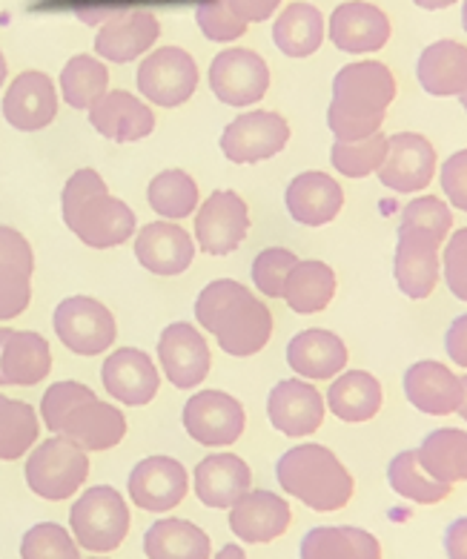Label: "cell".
<instances>
[{
  "label": "cell",
  "mask_w": 467,
  "mask_h": 559,
  "mask_svg": "<svg viewBox=\"0 0 467 559\" xmlns=\"http://www.w3.org/2000/svg\"><path fill=\"white\" fill-rule=\"evenodd\" d=\"M324 396L307 379H284L267 396L270 425L290 439L313 437L324 425Z\"/></svg>",
  "instance_id": "obj_13"
},
{
  "label": "cell",
  "mask_w": 467,
  "mask_h": 559,
  "mask_svg": "<svg viewBox=\"0 0 467 559\" xmlns=\"http://www.w3.org/2000/svg\"><path fill=\"white\" fill-rule=\"evenodd\" d=\"M416 78L433 98H459L467 90V47L451 38L430 44L419 55Z\"/></svg>",
  "instance_id": "obj_30"
},
{
  "label": "cell",
  "mask_w": 467,
  "mask_h": 559,
  "mask_svg": "<svg viewBox=\"0 0 467 559\" xmlns=\"http://www.w3.org/2000/svg\"><path fill=\"white\" fill-rule=\"evenodd\" d=\"M442 282L459 301H467V227H459L442 245Z\"/></svg>",
  "instance_id": "obj_48"
},
{
  "label": "cell",
  "mask_w": 467,
  "mask_h": 559,
  "mask_svg": "<svg viewBox=\"0 0 467 559\" xmlns=\"http://www.w3.org/2000/svg\"><path fill=\"white\" fill-rule=\"evenodd\" d=\"M195 245L184 227L169 222L146 224L135 236V259L155 276H178L192 264Z\"/></svg>",
  "instance_id": "obj_28"
},
{
  "label": "cell",
  "mask_w": 467,
  "mask_h": 559,
  "mask_svg": "<svg viewBox=\"0 0 467 559\" xmlns=\"http://www.w3.org/2000/svg\"><path fill=\"white\" fill-rule=\"evenodd\" d=\"M32 276L26 273H0V322L15 319L29 307Z\"/></svg>",
  "instance_id": "obj_51"
},
{
  "label": "cell",
  "mask_w": 467,
  "mask_h": 559,
  "mask_svg": "<svg viewBox=\"0 0 467 559\" xmlns=\"http://www.w3.org/2000/svg\"><path fill=\"white\" fill-rule=\"evenodd\" d=\"M456 414H459L462 419L467 421V373L462 376V405H459V411H456Z\"/></svg>",
  "instance_id": "obj_57"
},
{
  "label": "cell",
  "mask_w": 467,
  "mask_h": 559,
  "mask_svg": "<svg viewBox=\"0 0 467 559\" xmlns=\"http://www.w3.org/2000/svg\"><path fill=\"white\" fill-rule=\"evenodd\" d=\"M9 336H12V330L0 328V361H3V347H7ZM0 384H7V382H3V368H0Z\"/></svg>",
  "instance_id": "obj_58"
},
{
  "label": "cell",
  "mask_w": 467,
  "mask_h": 559,
  "mask_svg": "<svg viewBox=\"0 0 467 559\" xmlns=\"http://www.w3.org/2000/svg\"><path fill=\"white\" fill-rule=\"evenodd\" d=\"M199 86V67L192 55L178 47H164L146 55L139 70V90L158 107H181Z\"/></svg>",
  "instance_id": "obj_10"
},
{
  "label": "cell",
  "mask_w": 467,
  "mask_h": 559,
  "mask_svg": "<svg viewBox=\"0 0 467 559\" xmlns=\"http://www.w3.org/2000/svg\"><path fill=\"white\" fill-rule=\"evenodd\" d=\"M89 559H104V557H89Z\"/></svg>",
  "instance_id": "obj_62"
},
{
  "label": "cell",
  "mask_w": 467,
  "mask_h": 559,
  "mask_svg": "<svg viewBox=\"0 0 467 559\" xmlns=\"http://www.w3.org/2000/svg\"><path fill=\"white\" fill-rule=\"evenodd\" d=\"M347 361L350 353L345 338L336 336L333 330H301L287 345V365L307 382L336 379L338 373H345Z\"/></svg>",
  "instance_id": "obj_24"
},
{
  "label": "cell",
  "mask_w": 467,
  "mask_h": 559,
  "mask_svg": "<svg viewBox=\"0 0 467 559\" xmlns=\"http://www.w3.org/2000/svg\"><path fill=\"white\" fill-rule=\"evenodd\" d=\"M40 421L26 402L0 396V460H21L38 442Z\"/></svg>",
  "instance_id": "obj_41"
},
{
  "label": "cell",
  "mask_w": 467,
  "mask_h": 559,
  "mask_svg": "<svg viewBox=\"0 0 467 559\" xmlns=\"http://www.w3.org/2000/svg\"><path fill=\"white\" fill-rule=\"evenodd\" d=\"M209 86L215 98L230 107L259 104L270 90V67L253 49H227L215 55L209 67Z\"/></svg>",
  "instance_id": "obj_11"
},
{
  "label": "cell",
  "mask_w": 467,
  "mask_h": 559,
  "mask_svg": "<svg viewBox=\"0 0 467 559\" xmlns=\"http://www.w3.org/2000/svg\"><path fill=\"white\" fill-rule=\"evenodd\" d=\"M149 207L164 218H187L199 207V187L184 169H164L149 181L146 190Z\"/></svg>",
  "instance_id": "obj_40"
},
{
  "label": "cell",
  "mask_w": 467,
  "mask_h": 559,
  "mask_svg": "<svg viewBox=\"0 0 467 559\" xmlns=\"http://www.w3.org/2000/svg\"><path fill=\"white\" fill-rule=\"evenodd\" d=\"M387 483L393 493H398L414 506H439L453 493V485L439 483L436 476H430L421 465L416 448L410 451H398L387 465Z\"/></svg>",
  "instance_id": "obj_38"
},
{
  "label": "cell",
  "mask_w": 467,
  "mask_h": 559,
  "mask_svg": "<svg viewBox=\"0 0 467 559\" xmlns=\"http://www.w3.org/2000/svg\"><path fill=\"white\" fill-rule=\"evenodd\" d=\"M61 93L72 109H89L109 93V70L93 55H75L61 72Z\"/></svg>",
  "instance_id": "obj_39"
},
{
  "label": "cell",
  "mask_w": 467,
  "mask_h": 559,
  "mask_svg": "<svg viewBox=\"0 0 467 559\" xmlns=\"http://www.w3.org/2000/svg\"><path fill=\"white\" fill-rule=\"evenodd\" d=\"M63 222L86 247L109 250L135 236V213L121 199L109 195L95 169H77L61 195Z\"/></svg>",
  "instance_id": "obj_3"
},
{
  "label": "cell",
  "mask_w": 467,
  "mask_h": 559,
  "mask_svg": "<svg viewBox=\"0 0 467 559\" xmlns=\"http://www.w3.org/2000/svg\"><path fill=\"white\" fill-rule=\"evenodd\" d=\"M301 559H382V543L356 525H319L301 539Z\"/></svg>",
  "instance_id": "obj_32"
},
{
  "label": "cell",
  "mask_w": 467,
  "mask_h": 559,
  "mask_svg": "<svg viewBox=\"0 0 467 559\" xmlns=\"http://www.w3.org/2000/svg\"><path fill=\"white\" fill-rule=\"evenodd\" d=\"M421 465L439 483L459 485L467 483V430L436 428L421 439L416 448Z\"/></svg>",
  "instance_id": "obj_37"
},
{
  "label": "cell",
  "mask_w": 467,
  "mask_h": 559,
  "mask_svg": "<svg viewBox=\"0 0 467 559\" xmlns=\"http://www.w3.org/2000/svg\"><path fill=\"white\" fill-rule=\"evenodd\" d=\"M89 123L104 139L116 141V144H132L155 130V116L153 109L135 95L112 90L89 107Z\"/></svg>",
  "instance_id": "obj_27"
},
{
  "label": "cell",
  "mask_w": 467,
  "mask_h": 559,
  "mask_svg": "<svg viewBox=\"0 0 467 559\" xmlns=\"http://www.w3.org/2000/svg\"><path fill=\"white\" fill-rule=\"evenodd\" d=\"M327 35L322 9L313 3H292L278 15L273 26V40L287 58H310L319 52Z\"/></svg>",
  "instance_id": "obj_34"
},
{
  "label": "cell",
  "mask_w": 467,
  "mask_h": 559,
  "mask_svg": "<svg viewBox=\"0 0 467 559\" xmlns=\"http://www.w3.org/2000/svg\"><path fill=\"white\" fill-rule=\"evenodd\" d=\"M70 525L81 548L93 554H109L130 534V511L116 488L98 485L86 490L72 506Z\"/></svg>",
  "instance_id": "obj_5"
},
{
  "label": "cell",
  "mask_w": 467,
  "mask_h": 559,
  "mask_svg": "<svg viewBox=\"0 0 467 559\" xmlns=\"http://www.w3.org/2000/svg\"><path fill=\"white\" fill-rule=\"evenodd\" d=\"M195 319L215 333L218 345L230 356H255L273 336V313L261 299L232 278H218L201 290L195 301Z\"/></svg>",
  "instance_id": "obj_2"
},
{
  "label": "cell",
  "mask_w": 467,
  "mask_h": 559,
  "mask_svg": "<svg viewBox=\"0 0 467 559\" xmlns=\"http://www.w3.org/2000/svg\"><path fill=\"white\" fill-rule=\"evenodd\" d=\"M327 35L342 52L368 55L379 52L391 40L393 26L391 17L379 7L364 3V0H350V3L336 7V12L330 15Z\"/></svg>",
  "instance_id": "obj_17"
},
{
  "label": "cell",
  "mask_w": 467,
  "mask_h": 559,
  "mask_svg": "<svg viewBox=\"0 0 467 559\" xmlns=\"http://www.w3.org/2000/svg\"><path fill=\"white\" fill-rule=\"evenodd\" d=\"M284 201H287V213L292 215V222L304 224V227H324V224L336 222L345 207V190L327 173L310 169L287 185Z\"/></svg>",
  "instance_id": "obj_23"
},
{
  "label": "cell",
  "mask_w": 467,
  "mask_h": 559,
  "mask_svg": "<svg viewBox=\"0 0 467 559\" xmlns=\"http://www.w3.org/2000/svg\"><path fill=\"white\" fill-rule=\"evenodd\" d=\"M21 559H81V551L67 528L55 522H40L24 534Z\"/></svg>",
  "instance_id": "obj_44"
},
{
  "label": "cell",
  "mask_w": 467,
  "mask_h": 559,
  "mask_svg": "<svg viewBox=\"0 0 467 559\" xmlns=\"http://www.w3.org/2000/svg\"><path fill=\"white\" fill-rule=\"evenodd\" d=\"M195 21L201 32L218 44H230L247 32V21L232 9L230 0H204L195 12Z\"/></svg>",
  "instance_id": "obj_46"
},
{
  "label": "cell",
  "mask_w": 467,
  "mask_h": 559,
  "mask_svg": "<svg viewBox=\"0 0 467 559\" xmlns=\"http://www.w3.org/2000/svg\"><path fill=\"white\" fill-rule=\"evenodd\" d=\"M459 100H462V109H465V112H467V90L459 95Z\"/></svg>",
  "instance_id": "obj_61"
},
{
  "label": "cell",
  "mask_w": 467,
  "mask_h": 559,
  "mask_svg": "<svg viewBox=\"0 0 467 559\" xmlns=\"http://www.w3.org/2000/svg\"><path fill=\"white\" fill-rule=\"evenodd\" d=\"M442 545L444 557L447 559H467V516H456V520L444 528Z\"/></svg>",
  "instance_id": "obj_53"
},
{
  "label": "cell",
  "mask_w": 467,
  "mask_h": 559,
  "mask_svg": "<svg viewBox=\"0 0 467 559\" xmlns=\"http://www.w3.org/2000/svg\"><path fill=\"white\" fill-rule=\"evenodd\" d=\"M3 382L7 384H21V388H29V384L44 382L52 368V350H49L47 338L32 333V330H12V336L7 338V347H3Z\"/></svg>",
  "instance_id": "obj_35"
},
{
  "label": "cell",
  "mask_w": 467,
  "mask_h": 559,
  "mask_svg": "<svg viewBox=\"0 0 467 559\" xmlns=\"http://www.w3.org/2000/svg\"><path fill=\"white\" fill-rule=\"evenodd\" d=\"M127 433V419L116 405L89 399L84 405H77L67 419H63L58 437L70 439L81 451H109Z\"/></svg>",
  "instance_id": "obj_29"
},
{
  "label": "cell",
  "mask_w": 467,
  "mask_h": 559,
  "mask_svg": "<svg viewBox=\"0 0 467 559\" xmlns=\"http://www.w3.org/2000/svg\"><path fill=\"white\" fill-rule=\"evenodd\" d=\"M86 476H89V456L63 437L40 442L26 462V485L32 493L49 502L70 499L77 488H84Z\"/></svg>",
  "instance_id": "obj_6"
},
{
  "label": "cell",
  "mask_w": 467,
  "mask_h": 559,
  "mask_svg": "<svg viewBox=\"0 0 467 559\" xmlns=\"http://www.w3.org/2000/svg\"><path fill=\"white\" fill-rule=\"evenodd\" d=\"M439 153L421 132H396L387 139V155L379 167V181L398 195H414L433 185Z\"/></svg>",
  "instance_id": "obj_7"
},
{
  "label": "cell",
  "mask_w": 467,
  "mask_h": 559,
  "mask_svg": "<svg viewBox=\"0 0 467 559\" xmlns=\"http://www.w3.org/2000/svg\"><path fill=\"white\" fill-rule=\"evenodd\" d=\"M462 26H465L467 32V0H465V7H462Z\"/></svg>",
  "instance_id": "obj_60"
},
{
  "label": "cell",
  "mask_w": 467,
  "mask_h": 559,
  "mask_svg": "<svg viewBox=\"0 0 467 559\" xmlns=\"http://www.w3.org/2000/svg\"><path fill=\"white\" fill-rule=\"evenodd\" d=\"M393 278L407 299L421 301L433 296L436 284L442 282V241L421 230L398 227Z\"/></svg>",
  "instance_id": "obj_9"
},
{
  "label": "cell",
  "mask_w": 467,
  "mask_h": 559,
  "mask_svg": "<svg viewBox=\"0 0 467 559\" xmlns=\"http://www.w3.org/2000/svg\"><path fill=\"white\" fill-rule=\"evenodd\" d=\"M253 490V471L236 453H213L195 465V497L207 508L230 511Z\"/></svg>",
  "instance_id": "obj_26"
},
{
  "label": "cell",
  "mask_w": 467,
  "mask_h": 559,
  "mask_svg": "<svg viewBox=\"0 0 467 559\" xmlns=\"http://www.w3.org/2000/svg\"><path fill=\"white\" fill-rule=\"evenodd\" d=\"M35 259L24 236L12 227H0V273H26L32 276Z\"/></svg>",
  "instance_id": "obj_50"
},
{
  "label": "cell",
  "mask_w": 467,
  "mask_h": 559,
  "mask_svg": "<svg viewBox=\"0 0 467 559\" xmlns=\"http://www.w3.org/2000/svg\"><path fill=\"white\" fill-rule=\"evenodd\" d=\"M444 350L456 368L467 370V313L456 316L451 322V328L444 333Z\"/></svg>",
  "instance_id": "obj_52"
},
{
  "label": "cell",
  "mask_w": 467,
  "mask_h": 559,
  "mask_svg": "<svg viewBox=\"0 0 467 559\" xmlns=\"http://www.w3.org/2000/svg\"><path fill=\"white\" fill-rule=\"evenodd\" d=\"M127 488H130V499L135 502V508L161 513L184 502L190 479H187L184 465L172 456H149L132 467Z\"/></svg>",
  "instance_id": "obj_16"
},
{
  "label": "cell",
  "mask_w": 467,
  "mask_h": 559,
  "mask_svg": "<svg viewBox=\"0 0 467 559\" xmlns=\"http://www.w3.org/2000/svg\"><path fill=\"white\" fill-rule=\"evenodd\" d=\"M184 428L195 442L207 448L232 444L244 433V407L230 393L201 391L187 402Z\"/></svg>",
  "instance_id": "obj_15"
},
{
  "label": "cell",
  "mask_w": 467,
  "mask_h": 559,
  "mask_svg": "<svg viewBox=\"0 0 467 559\" xmlns=\"http://www.w3.org/2000/svg\"><path fill=\"white\" fill-rule=\"evenodd\" d=\"M398 227H410L433 236L436 241H447L453 233V210L451 204L439 195H416L405 210H402V222Z\"/></svg>",
  "instance_id": "obj_43"
},
{
  "label": "cell",
  "mask_w": 467,
  "mask_h": 559,
  "mask_svg": "<svg viewBox=\"0 0 467 559\" xmlns=\"http://www.w3.org/2000/svg\"><path fill=\"white\" fill-rule=\"evenodd\" d=\"M213 559H247V554L241 545H224L221 551L215 554Z\"/></svg>",
  "instance_id": "obj_55"
},
{
  "label": "cell",
  "mask_w": 467,
  "mask_h": 559,
  "mask_svg": "<svg viewBox=\"0 0 467 559\" xmlns=\"http://www.w3.org/2000/svg\"><path fill=\"white\" fill-rule=\"evenodd\" d=\"M439 185L451 210L467 213V150H459L447 162L439 164Z\"/></svg>",
  "instance_id": "obj_49"
},
{
  "label": "cell",
  "mask_w": 467,
  "mask_h": 559,
  "mask_svg": "<svg viewBox=\"0 0 467 559\" xmlns=\"http://www.w3.org/2000/svg\"><path fill=\"white\" fill-rule=\"evenodd\" d=\"M419 9H428V12H439V9H447L453 7L456 0H414Z\"/></svg>",
  "instance_id": "obj_56"
},
{
  "label": "cell",
  "mask_w": 467,
  "mask_h": 559,
  "mask_svg": "<svg viewBox=\"0 0 467 559\" xmlns=\"http://www.w3.org/2000/svg\"><path fill=\"white\" fill-rule=\"evenodd\" d=\"M230 3L247 24H261L282 7V0H230Z\"/></svg>",
  "instance_id": "obj_54"
},
{
  "label": "cell",
  "mask_w": 467,
  "mask_h": 559,
  "mask_svg": "<svg viewBox=\"0 0 467 559\" xmlns=\"http://www.w3.org/2000/svg\"><path fill=\"white\" fill-rule=\"evenodd\" d=\"M278 485L310 511H342L352 499V474L324 444H296L284 453L276 465Z\"/></svg>",
  "instance_id": "obj_4"
},
{
  "label": "cell",
  "mask_w": 467,
  "mask_h": 559,
  "mask_svg": "<svg viewBox=\"0 0 467 559\" xmlns=\"http://www.w3.org/2000/svg\"><path fill=\"white\" fill-rule=\"evenodd\" d=\"M292 522V511L287 499L273 490H250L230 508V528L241 543L261 545L273 543L287 534Z\"/></svg>",
  "instance_id": "obj_22"
},
{
  "label": "cell",
  "mask_w": 467,
  "mask_h": 559,
  "mask_svg": "<svg viewBox=\"0 0 467 559\" xmlns=\"http://www.w3.org/2000/svg\"><path fill=\"white\" fill-rule=\"evenodd\" d=\"M161 35V24L153 12L144 9H116L107 24L98 29L95 52L112 63H130L139 55L149 52Z\"/></svg>",
  "instance_id": "obj_19"
},
{
  "label": "cell",
  "mask_w": 467,
  "mask_h": 559,
  "mask_svg": "<svg viewBox=\"0 0 467 559\" xmlns=\"http://www.w3.org/2000/svg\"><path fill=\"white\" fill-rule=\"evenodd\" d=\"M384 402L382 382L368 370H345L330 384L324 405L347 425H361L379 416Z\"/></svg>",
  "instance_id": "obj_31"
},
{
  "label": "cell",
  "mask_w": 467,
  "mask_h": 559,
  "mask_svg": "<svg viewBox=\"0 0 467 559\" xmlns=\"http://www.w3.org/2000/svg\"><path fill=\"white\" fill-rule=\"evenodd\" d=\"M396 98V78L382 61L347 63L333 78L327 127L336 141H361L382 132V121Z\"/></svg>",
  "instance_id": "obj_1"
},
{
  "label": "cell",
  "mask_w": 467,
  "mask_h": 559,
  "mask_svg": "<svg viewBox=\"0 0 467 559\" xmlns=\"http://www.w3.org/2000/svg\"><path fill=\"white\" fill-rule=\"evenodd\" d=\"M387 155V135L375 132L361 141H336L330 150V162L345 178H368L379 173Z\"/></svg>",
  "instance_id": "obj_42"
},
{
  "label": "cell",
  "mask_w": 467,
  "mask_h": 559,
  "mask_svg": "<svg viewBox=\"0 0 467 559\" xmlns=\"http://www.w3.org/2000/svg\"><path fill=\"white\" fill-rule=\"evenodd\" d=\"M100 379H104L109 396L132 407L149 405L161 388V376H158L153 359L135 347H123V350L112 353L100 368Z\"/></svg>",
  "instance_id": "obj_21"
},
{
  "label": "cell",
  "mask_w": 467,
  "mask_h": 559,
  "mask_svg": "<svg viewBox=\"0 0 467 559\" xmlns=\"http://www.w3.org/2000/svg\"><path fill=\"white\" fill-rule=\"evenodd\" d=\"M3 81H7V58L0 52V86H3Z\"/></svg>",
  "instance_id": "obj_59"
},
{
  "label": "cell",
  "mask_w": 467,
  "mask_h": 559,
  "mask_svg": "<svg viewBox=\"0 0 467 559\" xmlns=\"http://www.w3.org/2000/svg\"><path fill=\"white\" fill-rule=\"evenodd\" d=\"M144 551L149 559H209V536L187 520H158L144 536Z\"/></svg>",
  "instance_id": "obj_36"
},
{
  "label": "cell",
  "mask_w": 467,
  "mask_h": 559,
  "mask_svg": "<svg viewBox=\"0 0 467 559\" xmlns=\"http://www.w3.org/2000/svg\"><path fill=\"white\" fill-rule=\"evenodd\" d=\"M95 399V393L81 382H58L52 384L47 393H44V402H40V416H44V425H47L52 433H58L63 425V419L75 411L77 405H84Z\"/></svg>",
  "instance_id": "obj_47"
},
{
  "label": "cell",
  "mask_w": 467,
  "mask_h": 559,
  "mask_svg": "<svg viewBox=\"0 0 467 559\" xmlns=\"http://www.w3.org/2000/svg\"><path fill=\"white\" fill-rule=\"evenodd\" d=\"M336 296V273L324 261H301L290 270L284 296L292 313L313 316L327 310V305Z\"/></svg>",
  "instance_id": "obj_33"
},
{
  "label": "cell",
  "mask_w": 467,
  "mask_h": 559,
  "mask_svg": "<svg viewBox=\"0 0 467 559\" xmlns=\"http://www.w3.org/2000/svg\"><path fill=\"white\" fill-rule=\"evenodd\" d=\"M158 359H161V368L169 382L187 391V388H199L207 379L213 356H209L207 342L199 330L192 324L176 322L161 333Z\"/></svg>",
  "instance_id": "obj_20"
},
{
  "label": "cell",
  "mask_w": 467,
  "mask_h": 559,
  "mask_svg": "<svg viewBox=\"0 0 467 559\" xmlns=\"http://www.w3.org/2000/svg\"><path fill=\"white\" fill-rule=\"evenodd\" d=\"M299 264V255L290 253L287 247H267L261 250L253 261V282L259 287V293L270 296V299H282L284 284L290 270Z\"/></svg>",
  "instance_id": "obj_45"
},
{
  "label": "cell",
  "mask_w": 467,
  "mask_h": 559,
  "mask_svg": "<svg viewBox=\"0 0 467 559\" xmlns=\"http://www.w3.org/2000/svg\"><path fill=\"white\" fill-rule=\"evenodd\" d=\"M3 116L21 132L44 130L58 116V93L44 72H24L3 95Z\"/></svg>",
  "instance_id": "obj_25"
},
{
  "label": "cell",
  "mask_w": 467,
  "mask_h": 559,
  "mask_svg": "<svg viewBox=\"0 0 467 559\" xmlns=\"http://www.w3.org/2000/svg\"><path fill=\"white\" fill-rule=\"evenodd\" d=\"M250 230V210L232 190L213 192L195 213V238L204 253L227 255L241 247Z\"/></svg>",
  "instance_id": "obj_14"
},
{
  "label": "cell",
  "mask_w": 467,
  "mask_h": 559,
  "mask_svg": "<svg viewBox=\"0 0 467 559\" xmlns=\"http://www.w3.org/2000/svg\"><path fill=\"white\" fill-rule=\"evenodd\" d=\"M402 388L407 402L424 416H453L462 405V376L453 373L444 361H414L405 370Z\"/></svg>",
  "instance_id": "obj_18"
},
{
  "label": "cell",
  "mask_w": 467,
  "mask_h": 559,
  "mask_svg": "<svg viewBox=\"0 0 467 559\" xmlns=\"http://www.w3.org/2000/svg\"><path fill=\"white\" fill-rule=\"evenodd\" d=\"M290 141V127L278 112L255 109L238 116L221 132V153L232 164H259L278 155Z\"/></svg>",
  "instance_id": "obj_12"
},
{
  "label": "cell",
  "mask_w": 467,
  "mask_h": 559,
  "mask_svg": "<svg viewBox=\"0 0 467 559\" xmlns=\"http://www.w3.org/2000/svg\"><path fill=\"white\" fill-rule=\"evenodd\" d=\"M55 333L67 345V350L77 353V356H98L112 347L118 324L107 305H100L89 296H72V299H63L55 310Z\"/></svg>",
  "instance_id": "obj_8"
}]
</instances>
